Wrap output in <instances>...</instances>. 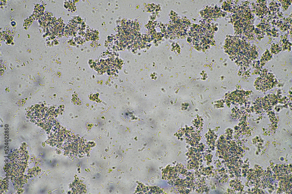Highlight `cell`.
Segmentation results:
<instances>
[{
  "instance_id": "obj_1",
  "label": "cell",
  "mask_w": 292,
  "mask_h": 194,
  "mask_svg": "<svg viewBox=\"0 0 292 194\" xmlns=\"http://www.w3.org/2000/svg\"><path fill=\"white\" fill-rule=\"evenodd\" d=\"M256 87L259 90L266 91L272 88L274 84L273 80L267 76H262L258 78L256 82Z\"/></svg>"
}]
</instances>
